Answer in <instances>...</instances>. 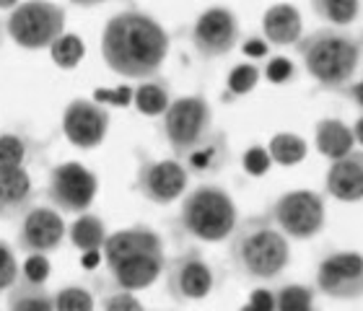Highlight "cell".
Here are the masks:
<instances>
[{
  "mask_svg": "<svg viewBox=\"0 0 363 311\" xmlns=\"http://www.w3.org/2000/svg\"><path fill=\"white\" fill-rule=\"evenodd\" d=\"M101 55L112 73L130 81H151L169 55V34L143 11L112 16L101 34Z\"/></svg>",
  "mask_w": 363,
  "mask_h": 311,
  "instance_id": "cell-1",
  "label": "cell"
},
{
  "mask_svg": "<svg viewBox=\"0 0 363 311\" xmlns=\"http://www.w3.org/2000/svg\"><path fill=\"white\" fill-rule=\"evenodd\" d=\"M231 262L242 278L270 283L286 273L291 262V244L270 215H250L239 220L231 236Z\"/></svg>",
  "mask_w": 363,
  "mask_h": 311,
  "instance_id": "cell-2",
  "label": "cell"
},
{
  "mask_svg": "<svg viewBox=\"0 0 363 311\" xmlns=\"http://www.w3.org/2000/svg\"><path fill=\"white\" fill-rule=\"evenodd\" d=\"M306 73L327 91H345L361 65V39L340 29H317L296 45Z\"/></svg>",
  "mask_w": 363,
  "mask_h": 311,
  "instance_id": "cell-3",
  "label": "cell"
},
{
  "mask_svg": "<svg viewBox=\"0 0 363 311\" xmlns=\"http://www.w3.org/2000/svg\"><path fill=\"white\" fill-rule=\"evenodd\" d=\"M182 231L203 244H218L231 239L239 226V213L231 195L218 184H200L182 200Z\"/></svg>",
  "mask_w": 363,
  "mask_h": 311,
  "instance_id": "cell-4",
  "label": "cell"
},
{
  "mask_svg": "<svg viewBox=\"0 0 363 311\" xmlns=\"http://www.w3.org/2000/svg\"><path fill=\"white\" fill-rule=\"evenodd\" d=\"M213 132V109L205 96H179L164 114V137L174 159H187Z\"/></svg>",
  "mask_w": 363,
  "mask_h": 311,
  "instance_id": "cell-5",
  "label": "cell"
},
{
  "mask_svg": "<svg viewBox=\"0 0 363 311\" xmlns=\"http://www.w3.org/2000/svg\"><path fill=\"white\" fill-rule=\"evenodd\" d=\"M8 37L23 50H50L65 34V11L55 3H18L6 21Z\"/></svg>",
  "mask_w": 363,
  "mask_h": 311,
  "instance_id": "cell-6",
  "label": "cell"
},
{
  "mask_svg": "<svg viewBox=\"0 0 363 311\" xmlns=\"http://www.w3.org/2000/svg\"><path fill=\"white\" fill-rule=\"evenodd\" d=\"M267 215H270L272 223L280 228V234L286 239L306 242V239H314L325 228L327 208L319 192L294 190L280 195L270 205Z\"/></svg>",
  "mask_w": 363,
  "mask_h": 311,
  "instance_id": "cell-7",
  "label": "cell"
},
{
  "mask_svg": "<svg viewBox=\"0 0 363 311\" xmlns=\"http://www.w3.org/2000/svg\"><path fill=\"white\" fill-rule=\"evenodd\" d=\"M99 192V176L86 169L78 161L60 164L50 171V184H47V198L60 213H78L84 215Z\"/></svg>",
  "mask_w": 363,
  "mask_h": 311,
  "instance_id": "cell-8",
  "label": "cell"
},
{
  "mask_svg": "<svg viewBox=\"0 0 363 311\" xmlns=\"http://www.w3.org/2000/svg\"><path fill=\"white\" fill-rule=\"evenodd\" d=\"M216 273L197 249H187L169 262L167 290L179 304H195L211 296Z\"/></svg>",
  "mask_w": 363,
  "mask_h": 311,
  "instance_id": "cell-9",
  "label": "cell"
},
{
  "mask_svg": "<svg viewBox=\"0 0 363 311\" xmlns=\"http://www.w3.org/2000/svg\"><path fill=\"white\" fill-rule=\"evenodd\" d=\"M317 290L335 301H356L363 296V254L333 251L317 267Z\"/></svg>",
  "mask_w": 363,
  "mask_h": 311,
  "instance_id": "cell-10",
  "label": "cell"
},
{
  "mask_svg": "<svg viewBox=\"0 0 363 311\" xmlns=\"http://www.w3.org/2000/svg\"><path fill=\"white\" fill-rule=\"evenodd\" d=\"M189 184L187 166L177 159H143L138 166V192L156 205H172Z\"/></svg>",
  "mask_w": 363,
  "mask_h": 311,
  "instance_id": "cell-11",
  "label": "cell"
},
{
  "mask_svg": "<svg viewBox=\"0 0 363 311\" xmlns=\"http://www.w3.org/2000/svg\"><path fill=\"white\" fill-rule=\"evenodd\" d=\"M68 234L62 213L52 205H34L18 223V249L26 254H50L60 249L62 239Z\"/></svg>",
  "mask_w": 363,
  "mask_h": 311,
  "instance_id": "cell-12",
  "label": "cell"
},
{
  "mask_svg": "<svg viewBox=\"0 0 363 311\" xmlns=\"http://www.w3.org/2000/svg\"><path fill=\"white\" fill-rule=\"evenodd\" d=\"M109 130V109L94 99H73L62 112V132L70 145L91 151L104 143Z\"/></svg>",
  "mask_w": 363,
  "mask_h": 311,
  "instance_id": "cell-13",
  "label": "cell"
},
{
  "mask_svg": "<svg viewBox=\"0 0 363 311\" xmlns=\"http://www.w3.org/2000/svg\"><path fill=\"white\" fill-rule=\"evenodd\" d=\"M239 42V21L228 8H211L205 11L192 26V45L200 57L216 60L223 57Z\"/></svg>",
  "mask_w": 363,
  "mask_h": 311,
  "instance_id": "cell-14",
  "label": "cell"
},
{
  "mask_svg": "<svg viewBox=\"0 0 363 311\" xmlns=\"http://www.w3.org/2000/svg\"><path fill=\"white\" fill-rule=\"evenodd\" d=\"M159 251H164V242L153 228L133 226L106 236L101 254H104L106 267L112 270V267L122 265L128 259L143 257V254H159Z\"/></svg>",
  "mask_w": 363,
  "mask_h": 311,
  "instance_id": "cell-15",
  "label": "cell"
},
{
  "mask_svg": "<svg viewBox=\"0 0 363 311\" xmlns=\"http://www.w3.org/2000/svg\"><path fill=\"white\" fill-rule=\"evenodd\" d=\"M325 190L330 198L340 203H361L363 200V151L348 153L345 159L330 164L325 174Z\"/></svg>",
  "mask_w": 363,
  "mask_h": 311,
  "instance_id": "cell-16",
  "label": "cell"
},
{
  "mask_svg": "<svg viewBox=\"0 0 363 311\" xmlns=\"http://www.w3.org/2000/svg\"><path fill=\"white\" fill-rule=\"evenodd\" d=\"M164 267H167V257H164V251H159V254H143V257L128 259V262L112 267V275L117 290L135 293V290L151 288L153 283L159 281V275L164 273Z\"/></svg>",
  "mask_w": 363,
  "mask_h": 311,
  "instance_id": "cell-17",
  "label": "cell"
},
{
  "mask_svg": "<svg viewBox=\"0 0 363 311\" xmlns=\"http://www.w3.org/2000/svg\"><path fill=\"white\" fill-rule=\"evenodd\" d=\"M34 200V182L26 169H0V218L26 215Z\"/></svg>",
  "mask_w": 363,
  "mask_h": 311,
  "instance_id": "cell-18",
  "label": "cell"
},
{
  "mask_svg": "<svg viewBox=\"0 0 363 311\" xmlns=\"http://www.w3.org/2000/svg\"><path fill=\"white\" fill-rule=\"evenodd\" d=\"M262 31H265L267 45H298L303 37L301 13L291 3H278V6L267 8L265 16H262Z\"/></svg>",
  "mask_w": 363,
  "mask_h": 311,
  "instance_id": "cell-19",
  "label": "cell"
},
{
  "mask_svg": "<svg viewBox=\"0 0 363 311\" xmlns=\"http://www.w3.org/2000/svg\"><path fill=\"white\" fill-rule=\"evenodd\" d=\"M228 156H231V151H228L226 135L223 132H211V137L203 145H197L195 151L184 159V166H187L189 174L211 176L218 174L220 169L226 166Z\"/></svg>",
  "mask_w": 363,
  "mask_h": 311,
  "instance_id": "cell-20",
  "label": "cell"
},
{
  "mask_svg": "<svg viewBox=\"0 0 363 311\" xmlns=\"http://www.w3.org/2000/svg\"><path fill=\"white\" fill-rule=\"evenodd\" d=\"M314 137H317V151L335 161L345 159L348 153H353V143H356V137H353V130L340 120H333V117H327V120H319L317 128H314Z\"/></svg>",
  "mask_w": 363,
  "mask_h": 311,
  "instance_id": "cell-21",
  "label": "cell"
},
{
  "mask_svg": "<svg viewBox=\"0 0 363 311\" xmlns=\"http://www.w3.org/2000/svg\"><path fill=\"white\" fill-rule=\"evenodd\" d=\"M8 311H55V301L45 285L18 278L8 290Z\"/></svg>",
  "mask_w": 363,
  "mask_h": 311,
  "instance_id": "cell-22",
  "label": "cell"
},
{
  "mask_svg": "<svg viewBox=\"0 0 363 311\" xmlns=\"http://www.w3.org/2000/svg\"><path fill=\"white\" fill-rule=\"evenodd\" d=\"M70 234V242L76 247L81 254L84 251H101L104 249V242H106V228H104V220L99 218V215H91V213H84V215H78V220H73V226L68 228Z\"/></svg>",
  "mask_w": 363,
  "mask_h": 311,
  "instance_id": "cell-23",
  "label": "cell"
},
{
  "mask_svg": "<svg viewBox=\"0 0 363 311\" xmlns=\"http://www.w3.org/2000/svg\"><path fill=\"white\" fill-rule=\"evenodd\" d=\"M133 104H135L138 112L145 114V117H159V114H167V109L172 106L169 84H167V81H161V78L143 81V84L135 89Z\"/></svg>",
  "mask_w": 363,
  "mask_h": 311,
  "instance_id": "cell-24",
  "label": "cell"
},
{
  "mask_svg": "<svg viewBox=\"0 0 363 311\" xmlns=\"http://www.w3.org/2000/svg\"><path fill=\"white\" fill-rule=\"evenodd\" d=\"M267 153H270L272 164H280V166H296L306 159L309 153V145L301 135L296 132H278V135L270 137L267 143Z\"/></svg>",
  "mask_w": 363,
  "mask_h": 311,
  "instance_id": "cell-25",
  "label": "cell"
},
{
  "mask_svg": "<svg viewBox=\"0 0 363 311\" xmlns=\"http://www.w3.org/2000/svg\"><path fill=\"white\" fill-rule=\"evenodd\" d=\"M34 143L18 132H3L0 135V169H23L31 159Z\"/></svg>",
  "mask_w": 363,
  "mask_h": 311,
  "instance_id": "cell-26",
  "label": "cell"
},
{
  "mask_svg": "<svg viewBox=\"0 0 363 311\" xmlns=\"http://www.w3.org/2000/svg\"><path fill=\"white\" fill-rule=\"evenodd\" d=\"M311 11L333 26H348L358 18L361 6L356 0H317V3H311Z\"/></svg>",
  "mask_w": 363,
  "mask_h": 311,
  "instance_id": "cell-27",
  "label": "cell"
},
{
  "mask_svg": "<svg viewBox=\"0 0 363 311\" xmlns=\"http://www.w3.org/2000/svg\"><path fill=\"white\" fill-rule=\"evenodd\" d=\"M84 55H86V45L78 34H62V37L50 47V57H52L55 65L62 70H73L78 62L84 60Z\"/></svg>",
  "mask_w": 363,
  "mask_h": 311,
  "instance_id": "cell-28",
  "label": "cell"
},
{
  "mask_svg": "<svg viewBox=\"0 0 363 311\" xmlns=\"http://www.w3.org/2000/svg\"><path fill=\"white\" fill-rule=\"evenodd\" d=\"M275 311H314V288L291 283L275 290Z\"/></svg>",
  "mask_w": 363,
  "mask_h": 311,
  "instance_id": "cell-29",
  "label": "cell"
},
{
  "mask_svg": "<svg viewBox=\"0 0 363 311\" xmlns=\"http://www.w3.org/2000/svg\"><path fill=\"white\" fill-rule=\"evenodd\" d=\"M55 311H94V293L84 285H65L52 296Z\"/></svg>",
  "mask_w": 363,
  "mask_h": 311,
  "instance_id": "cell-30",
  "label": "cell"
},
{
  "mask_svg": "<svg viewBox=\"0 0 363 311\" xmlns=\"http://www.w3.org/2000/svg\"><path fill=\"white\" fill-rule=\"evenodd\" d=\"M259 68L257 65H252V62H242V65H236L226 78V91L231 96H247L250 91H255L259 84Z\"/></svg>",
  "mask_w": 363,
  "mask_h": 311,
  "instance_id": "cell-31",
  "label": "cell"
},
{
  "mask_svg": "<svg viewBox=\"0 0 363 311\" xmlns=\"http://www.w3.org/2000/svg\"><path fill=\"white\" fill-rule=\"evenodd\" d=\"M21 278V267L16 262V251L6 242H0V293L11 290Z\"/></svg>",
  "mask_w": 363,
  "mask_h": 311,
  "instance_id": "cell-32",
  "label": "cell"
},
{
  "mask_svg": "<svg viewBox=\"0 0 363 311\" xmlns=\"http://www.w3.org/2000/svg\"><path fill=\"white\" fill-rule=\"evenodd\" d=\"M133 96H135V89L133 86H120V89H96L94 91V101L101 106H125L133 104Z\"/></svg>",
  "mask_w": 363,
  "mask_h": 311,
  "instance_id": "cell-33",
  "label": "cell"
},
{
  "mask_svg": "<svg viewBox=\"0 0 363 311\" xmlns=\"http://www.w3.org/2000/svg\"><path fill=\"white\" fill-rule=\"evenodd\" d=\"M242 166H244V171L252 176L267 174L272 166V159H270V153H267V148H262V145H252L250 151L244 153Z\"/></svg>",
  "mask_w": 363,
  "mask_h": 311,
  "instance_id": "cell-34",
  "label": "cell"
},
{
  "mask_svg": "<svg viewBox=\"0 0 363 311\" xmlns=\"http://www.w3.org/2000/svg\"><path fill=\"white\" fill-rule=\"evenodd\" d=\"M21 278L29 283H37V285H45V281L50 278V262H47L45 254H29L21 267Z\"/></svg>",
  "mask_w": 363,
  "mask_h": 311,
  "instance_id": "cell-35",
  "label": "cell"
},
{
  "mask_svg": "<svg viewBox=\"0 0 363 311\" xmlns=\"http://www.w3.org/2000/svg\"><path fill=\"white\" fill-rule=\"evenodd\" d=\"M296 68L288 57H270L265 65V78L270 84H288L294 78Z\"/></svg>",
  "mask_w": 363,
  "mask_h": 311,
  "instance_id": "cell-36",
  "label": "cell"
},
{
  "mask_svg": "<svg viewBox=\"0 0 363 311\" xmlns=\"http://www.w3.org/2000/svg\"><path fill=\"white\" fill-rule=\"evenodd\" d=\"M104 311H145V309L133 293H128V290H117V293L104 298Z\"/></svg>",
  "mask_w": 363,
  "mask_h": 311,
  "instance_id": "cell-37",
  "label": "cell"
},
{
  "mask_svg": "<svg viewBox=\"0 0 363 311\" xmlns=\"http://www.w3.org/2000/svg\"><path fill=\"white\" fill-rule=\"evenodd\" d=\"M250 306L257 311H275V293L267 288H255L250 296Z\"/></svg>",
  "mask_w": 363,
  "mask_h": 311,
  "instance_id": "cell-38",
  "label": "cell"
},
{
  "mask_svg": "<svg viewBox=\"0 0 363 311\" xmlns=\"http://www.w3.org/2000/svg\"><path fill=\"white\" fill-rule=\"evenodd\" d=\"M244 55H250V57L259 60V57L270 55V45L265 42V37H250V39H244Z\"/></svg>",
  "mask_w": 363,
  "mask_h": 311,
  "instance_id": "cell-39",
  "label": "cell"
},
{
  "mask_svg": "<svg viewBox=\"0 0 363 311\" xmlns=\"http://www.w3.org/2000/svg\"><path fill=\"white\" fill-rule=\"evenodd\" d=\"M101 259H104L101 251H84L81 254V265H84V270H94V267H99Z\"/></svg>",
  "mask_w": 363,
  "mask_h": 311,
  "instance_id": "cell-40",
  "label": "cell"
},
{
  "mask_svg": "<svg viewBox=\"0 0 363 311\" xmlns=\"http://www.w3.org/2000/svg\"><path fill=\"white\" fill-rule=\"evenodd\" d=\"M345 96H350V99L356 101V104L363 109V78H361V81H356V84H350L348 89H345Z\"/></svg>",
  "mask_w": 363,
  "mask_h": 311,
  "instance_id": "cell-41",
  "label": "cell"
},
{
  "mask_svg": "<svg viewBox=\"0 0 363 311\" xmlns=\"http://www.w3.org/2000/svg\"><path fill=\"white\" fill-rule=\"evenodd\" d=\"M350 130H353V137H356V143L363 145V117H358V122Z\"/></svg>",
  "mask_w": 363,
  "mask_h": 311,
  "instance_id": "cell-42",
  "label": "cell"
},
{
  "mask_svg": "<svg viewBox=\"0 0 363 311\" xmlns=\"http://www.w3.org/2000/svg\"><path fill=\"white\" fill-rule=\"evenodd\" d=\"M239 311H257V309H255V306L247 304V306H242V309H239Z\"/></svg>",
  "mask_w": 363,
  "mask_h": 311,
  "instance_id": "cell-43",
  "label": "cell"
}]
</instances>
